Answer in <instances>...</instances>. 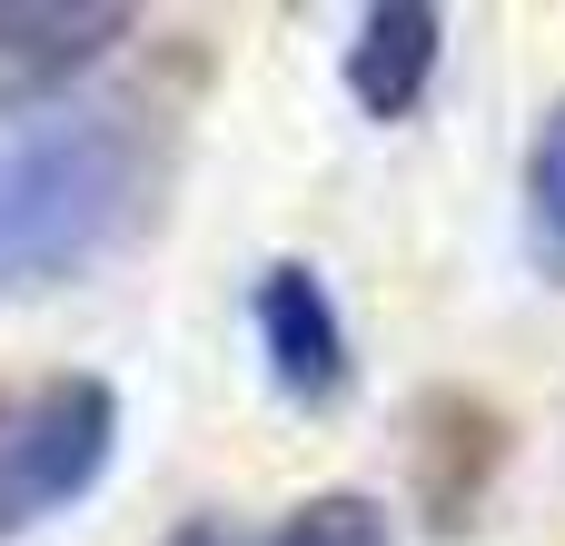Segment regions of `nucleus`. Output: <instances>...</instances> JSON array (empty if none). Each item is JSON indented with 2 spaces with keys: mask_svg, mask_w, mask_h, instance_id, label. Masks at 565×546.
<instances>
[{
  "mask_svg": "<svg viewBox=\"0 0 565 546\" xmlns=\"http://www.w3.org/2000/svg\"><path fill=\"white\" fill-rule=\"evenodd\" d=\"M526 259L546 288H565V99L526 139Z\"/></svg>",
  "mask_w": 565,
  "mask_h": 546,
  "instance_id": "nucleus-7",
  "label": "nucleus"
},
{
  "mask_svg": "<svg viewBox=\"0 0 565 546\" xmlns=\"http://www.w3.org/2000/svg\"><path fill=\"white\" fill-rule=\"evenodd\" d=\"M437 50H447V10L437 0H377L358 10V40H348V90L367 119H417L427 80H437Z\"/></svg>",
  "mask_w": 565,
  "mask_h": 546,
  "instance_id": "nucleus-6",
  "label": "nucleus"
},
{
  "mask_svg": "<svg viewBox=\"0 0 565 546\" xmlns=\"http://www.w3.org/2000/svg\"><path fill=\"white\" fill-rule=\"evenodd\" d=\"M169 189V139L109 99H40L0 119V298L89 279Z\"/></svg>",
  "mask_w": 565,
  "mask_h": 546,
  "instance_id": "nucleus-1",
  "label": "nucleus"
},
{
  "mask_svg": "<svg viewBox=\"0 0 565 546\" xmlns=\"http://www.w3.org/2000/svg\"><path fill=\"white\" fill-rule=\"evenodd\" d=\"M119 448V398L109 378H40L0 398V537L79 507L109 477Z\"/></svg>",
  "mask_w": 565,
  "mask_h": 546,
  "instance_id": "nucleus-2",
  "label": "nucleus"
},
{
  "mask_svg": "<svg viewBox=\"0 0 565 546\" xmlns=\"http://www.w3.org/2000/svg\"><path fill=\"white\" fill-rule=\"evenodd\" d=\"M507 448H516V428H507L487 398H467V388L417 398V497H427V527H447V537H457V527L487 507V487H497Z\"/></svg>",
  "mask_w": 565,
  "mask_h": 546,
  "instance_id": "nucleus-5",
  "label": "nucleus"
},
{
  "mask_svg": "<svg viewBox=\"0 0 565 546\" xmlns=\"http://www.w3.org/2000/svg\"><path fill=\"white\" fill-rule=\"evenodd\" d=\"M248 308H258L268 378H278L298 408H328V398L348 388V318H338L328 279H318L308 259H268L258 288H248Z\"/></svg>",
  "mask_w": 565,
  "mask_h": 546,
  "instance_id": "nucleus-3",
  "label": "nucleus"
},
{
  "mask_svg": "<svg viewBox=\"0 0 565 546\" xmlns=\"http://www.w3.org/2000/svg\"><path fill=\"white\" fill-rule=\"evenodd\" d=\"M268 546H387V507L358 497V487H328V497H308Z\"/></svg>",
  "mask_w": 565,
  "mask_h": 546,
  "instance_id": "nucleus-8",
  "label": "nucleus"
},
{
  "mask_svg": "<svg viewBox=\"0 0 565 546\" xmlns=\"http://www.w3.org/2000/svg\"><path fill=\"white\" fill-rule=\"evenodd\" d=\"M119 40H129V10L109 0H0V109L60 99V80L109 60Z\"/></svg>",
  "mask_w": 565,
  "mask_h": 546,
  "instance_id": "nucleus-4",
  "label": "nucleus"
}]
</instances>
